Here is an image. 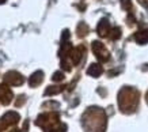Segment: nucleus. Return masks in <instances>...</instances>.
<instances>
[{"label":"nucleus","instance_id":"obj_1","mask_svg":"<svg viewBox=\"0 0 148 132\" xmlns=\"http://www.w3.org/2000/svg\"><path fill=\"white\" fill-rule=\"evenodd\" d=\"M87 72L90 74L91 76H98L99 74L102 72V68L99 67L98 64H92V65H91L90 68H88V71H87Z\"/></svg>","mask_w":148,"mask_h":132}]
</instances>
